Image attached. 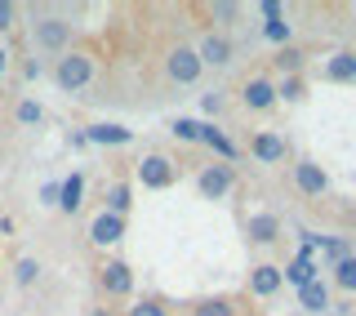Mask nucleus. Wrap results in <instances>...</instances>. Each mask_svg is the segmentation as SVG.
I'll list each match as a JSON object with an SVG mask.
<instances>
[{
  "instance_id": "f257e3e1",
  "label": "nucleus",
  "mask_w": 356,
  "mask_h": 316,
  "mask_svg": "<svg viewBox=\"0 0 356 316\" xmlns=\"http://www.w3.org/2000/svg\"><path fill=\"white\" fill-rule=\"evenodd\" d=\"M54 81H58L63 94H76V89H85L94 81V54L85 49H67L58 63H54Z\"/></svg>"
},
{
  "instance_id": "f03ea898",
  "label": "nucleus",
  "mask_w": 356,
  "mask_h": 316,
  "mask_svg": "<svg viewBox=\"0 0 356 316\" xmlns=\"http://www.w3.org/2000/svg\"><path fill=\"white\" fill-rule=\"evenodd\" d=\"M31 40H36V49L54 54V58H63L67 49H72V22L58 18V14H44L31 22Z\"/></svg>"
},
{
  "instance_id": "7ed1b4c3",
  "label": "nucleus",
  "mask_w": 356,
  "mask_h": 316,
  "mask_svg": "<svg viewBox=\"0 0 356 316\" xmlns=\"http://www.w3.org/2000/svg\"><path fill=\"white\" fill-rule=\"evenodd\" d=\"M174 178H178V169H174L170 156L152 152V156H143V161H138V183H143V187L165 191V187H174Z\"/></svg>"
},
{
  "instance_id": "20e7f679",
  "label": "nucleus",
  "mask_w": 356,
  "mask_h": 316,
  "mask_svg": "<svg viewBox=\"0 0 356 316\" xmlns=\"http://www.w3.org/2000/svg\"><path fill=\"white\" fill-rule=\"evenodd\" d=\"M165 72H170V81H174V85H196L205 67H200L196 49H187V45H178V49H170V58H165Z\"/></svg>"
},
{
  "instance_id": "39448f33",
  "label": "nucleus",
  "mask_w": 356,
  "mask_h": 316,
  "mask_svg": "<svg viewBox=\"0 0 356 316\" xmlns=\"http://www.w3.org/2000/svg\"><path fill=\"white\" fill-rule=\"evenodd\" d=\"M98 285H103L111 299H129L134 294V267L125 263V258H111L103 272H98Z\"/></svg>"
},
{
  "instance_id": "423d86ee",
  "label": "nucleus",
  "mask_w": 356,
  "mask_h": 316,
  "mask_svg": "<svg viewBox=\"0 0 356 316\" xmlns=\"http://www.w3.org/2000/svg\"><path fill=\"white\" fill-rule=\"evenodd\" d=\"M232 183H236L232 165H205V169H200V178H196V187H200V196H205V200H222L232 191Z\"/></svg>"
},
{
  "instance_id": "0eeeda50",
  "label": "nucleus",
  "mask_w": 356,
  "mask_h": 316,
  "mask_svg": "<svg viewBox=\"0 0 356 316\" xmlns=\"http://www.w3.org/2000/svg\"><path fill=\"white\" fill-rule=\"evenodd\" d=\"M85 143H94V148H125V143H134V129L103 120V125H89L85 129Z\"/></svg>"
},
{
  "instance_id": "6e6552de",
  "label": "nucleus",
  "mask_w": 356,
  "mask_h": 316,
  "mask_svg": "<svg viewBox=\"0 0 356 316\" xmlns=\"http://www.w3.org/2000/svg\"><path fill=\"white\" fill-rule=\"evenodd\" d=\"M196 58H200V67H227V63H232V40L218 36V31H209V36L200 40Z\"/></svg>"
},
{
  "instance_id": "1a4fd4ad",
  "label": "nucleus",
  "mask_w": 356,
  "mask_h": 316,
  "mask_svg": "<svg viewBox=\"0 0 356 316\" xmlns=\"http://www.w3.org/2000/svg\"><path fill=\"white\" fill-rule=\"evenodd\" d=\"M120 236H125V219H116V214H94V223H89V241L94 245H116Z\"/></svg>"
},
{
  "instance_id": "9d476101",
  "label": "nucleus",
  "mask_w": 356,
  "mask_h": 316,
  "mask_svg": "<svg viewBox=\"0 0 356 316\" xmlns=\"http://www.w3.org/2000/svg\"><path fill=\"white\" fill-rule=\"evenodd\" d=\"M245 236H250L254 245H272L276 236H281V219H276V214H254V219L245 223Z\"/></svg>"
},
{
  "instance_id": "9b49d317",
  "label": "nucleus",
  "mask_w": 356,
  "mask_h": 316,
  "mask_svg": "<svg viewBox=\"0 0 356 316\" xmlns=\"http://www.w3.org/2000/svg\"><path fill=\"white\" fill-rule=\"evenodd\" d=\"M81 200H85V174H67L63 183H58V210L63 214H76V210H81Z\"/></svg>"
},
{
  "instance_id": "f8f14e48",
  "label": "nucleus",
  "mask_w": 356,
  "mask_h": 316,
  "mask_svg": "<svg viewBox=\"0 0 356 316\" xmlns=\"http://www.w3.org/2000/svg\"><path fill=\"white\" fill-rule=\"evenodd\" d=\"M272 103H276V85H272V81H263V76L245 81V107H254V111H267Z\"/></svg>"
},
{
  "instance_id": "ddd939ff",
  "label": "nucleus",
  "mask_w": 356,
  "mask_h": 316,
  "mask_svg": "<svg viewBox=\"0 0 356 316\" xmlns=\"http://www.w3.org/2000/svg\"><path fill=\"white\" fill-rule=\"evenodd\" d=\"M294 183H298V191H307V196H321L330 178H325V169H321V165L303 161V165H294Z\"/></svg>"
},
{
  "instance_id": "4468645a",
  "label": "nucleus",
  "mask_w": 356,
  "mask_h": 316,
  "mask_svg": "<svg viewBox=\"0 0 356 316\" xmlns=\"http://www.w3.org/2000/svg\"><path fill=\"white\" fill-rule=\"evenodd\" d=\"M316 272H321V267H316V254H312V250H303V254H298V258L285 267L281 276L289 281V285H298V290H303L307 281H316Z\"/></svg>"
},
{
  "instance_id": "2eb2a0df",
  "label": "nucleus",
  "mask_w": 356,
  "mask_h": 316,
  "mask_svg": "<svg viewBox=\"0 0 356 316\" xmlns=\"http://www.w3.org/2000/svg\"><path fill=\"white\" fill-rule=\"evenodd\" d=\"M285 285V276H281V267H254V272H250V290H254V294H259V299H267V294H276V290H281Z\"/></svg>"
},
{
  "instance_id": "dca6fc26",
  "label": "nucleus",
  "mask_w": 356,
  "mask_h": 316,
  "mask_svg": "<svg viewBox=\"0 0 356 316\" xmlns=\"http://www.w3.org/2000/svg\"><path fill=\"white\" fill-rule=\"evenodd\" d=\"M325 81H334V85H348V81H356V54H352V49L334 54V58L325 63Z\"/></svg>"
},
{
  "instance_id": "f3484780",
  "label": "nucleus",
  "mask_w": 356,
  "mask_h": 316,
  "mask_svg": "<svg viewBox=\"0 0 356 316\" xmlns=\"http://www.w3.org/2000/svg\"><path fill=\"white\" fill-rule=\"evenodd\" d=\"M254 156L267 165H276V161H285V139L281 134H272V129H263L259 139H254Z\"/></svg>"
},
{
  "instance_id": "a211bd4d",
  "label": "nucleus",
  "mask_w": 356,
  "mask_h": 316,
  "mask_svg": "<svg viewBox=\"0 0 356 316\" xmlns=\"http://www.w3.org/2000/svg\"><path fill=\"white\" fill-rule=\"evenodd\" d=\"M298 303H303L307 312H325V308H330V290H325V281H321V276H316V281H307V285L298 290Z\"/></svg>"
},
{
  "instance_id": "6ab92c4d",
  "label": "nucleus",
  "mask_w": 356,
  "mask_h": 316,
  "mask_svg": "<svg viewBox=\"0 0 356 316\" xmlns=\"http://www.w3.org/2000/svg\"><path fill=\"white\" fill-rule=\"evenodd\" d=\"M200 143H205V148H214V152L222 156V161H236V143H232L222 129H214V125H200Z\"/></svg>"
},
{
  "instance_id": "aec40b11",
  "label": "nucleus",
  "mask_w": 356,
  "mask_h": 316,
  "mask_svg": "<svg viewBox=\"0 0 356 316\" xmlns=\"http://www.w3.org/2000/svg\"><path fill=\"white\" fill-rule=\"evenodd\" d=\"M129 205H134L129 183H111V187H107V214H116V219H129Z\"/></svg>"
},
{
  "instance_id": "412c9836",
  "label": "nucleus",
  "mask_w": 356,
  "mask_h": 316,
  "mask_svg": "<svg viewBox=\"0 0 356 316\" xmlns=\"http://www.w3.org/2000/svg\"><path fill=\"white\" fill-rule=\"evenodd\" d=\"M14 116H18V125H40V120H44V107L36 103V98H22V103L14 107Z\"/></svg>"
},
{
  "instance_id": "4be33fe9",
  "label": "nucleus",
  "mask_w": 356,
  "mask_h": 316,
  "mask_svg": "<svg viewBox=\"0 0 356 316\" xmlns=\"http://www.w3.org/2000/svg\"><path fill=\"white\" fill-rule=\"evenodd\" d=\"M200 125H205V120H192V116H178L174 120V139H183V143H200Z\"/></svg>"
},
{
  "instance_id": "5701e85b",
  "label": "nucleus",
  "mask_w": 356,
  "mask_h": 316,
  "mask_svg": "<svg viewBox=\"0 0 356 316\" xmlns=\"http://www.w3.org/2000/svg\"><path fill=\"white\" fill-rule=\"evenodd\" d=\"M14 281H18V285H36V281H40V263H36V258H18Z\"/></svg>"
},
{
  "instance_id": "b1692460",
  "label": "nucleus",
  "mask_w": 356,
  "mask_h": 316,
  "mask_svg": "<svg viewBox=\"0 0 356 316\" xmlns=\"http://www.w3.org/2000/svg\"><path fill=\"white\" fill-rule=\"evenodd\" d=\"M334 281H339L343 290H356V258L348 254L343 263H334Z\"/></svg>"
},
{
  "instance_id": "393cba45",
  "label": "nucleus",
  "mask_w": 356,
  "mask_h": 316,
  "mask_svg": "<svg viewBox=\"0 0 356 316\" xmlns=\"http://www.w3.org/2000/svg\"><path fill=\"white\" fill-rule=\"evenodd\" d=\"M196 316H236V308H232L227 299H205V303L196 308Z\"/></svg>"
},
{
  "instance_id": "a878e982",
  "label": "nucleus",
  "mask_w": 356,
  "mask_h": 316,
  "mask_svg": "<svg viewBox=\"0 0 356 316\" xmlns=\"http://www.w3.org/2000/svg\"><path fill=\"white\" fill-rule=\"evenodd\" d=\"M321 250H325L330 267H334V263H343V258H348V241H339V236H325V241H321Z\"/></svg>"
},
{
  "instance_id": "bb28decb",
  "label": "nucleus",
  "mask_w": 356,
  "mask_h": 316,
  "mask_svg": "<svg viewBox=\"0 0 356 316\" xmlns=\"http://www.w3.org/2000/svg\"><path fill=\"white\" fill-rule=\"evenodd\" d=\"M276 98H285V103H298V98H303V81H298V76H285L281 89H276Z\"/></svg>"
},
{
  "instance_id": "cd10ccee",
  "label": "nucleus",
  "mask_w": 356,
  "mask_h": 316,
  "mask_svg": "<svg viewBox=\"0 0 356 316\" xmlns=\"http://www.w3.org/2000/svg\"><path fill=\"white\" fill-rule=\"evenodd\" d=\"M129 316H170V312H165L161 299H143V303H134V308H129Z\"/></svg>"
},
{
  "instance_id": "c85d7f7f",
  "label": "nucleus",
  "mask_w": 356,
  "mask_h": 316,
  "mask_svg": "<svg viewBox=\"0 0 356 316\" xmlns=\"http://www.w3.org/2000/svg\"><path fill=\"white\" fill-rule=\"evenodd\" d=\"M263 36H267V40H272V45H285V40H289V22H285V18H276V22H267V27H263Z\"/></svg>"
},
{
  "instance_id": "c756f323",
  "label": "nucleus",
  "mask_w": 356,
  "mask_h": 316,
  "mask_svg": "<svg viewBox=\"0 0 356 316\" xmlns=\"http://www.w3.org/2000/svg\"><path fill=\"white\" fill-rule=\"evenodd\" d=\"M209 14H214L218 22H232L241 14V5H232V0H214V5H209Z\"/></svg>"
},
{
  "instance_id": "7c9ffc66",
  "label": "nucleus",
  "mask_w": 356,
  "mask_h": 316,
  "mask_svg": "<svg viewBox=\"0 0 356 316\" xmlns=\"http://www.w3.org/2000/svg\"><path fill=\"white\" fill-rule=\"evenodd\" d=\"M298 63H303V54L289 49V45H285L281 54H276V67H281V72H298Z\"/></svg>"
},
{
  "instance_id": "2f4dec72",
  "label": "nucleus",
  "mask_w": 356,
  "mask_h": 316,
  "mask_svg": "<svg viewBox=\"0 0 356 316\" xmlns=\"http://www.w3.org/2000/svg\"><path fill=\"white\" fill-rule=\"evenodd\" d=\"M18 22V5L14 0H0V31H9Z\"/></svg>"
},
{
  "instance_id": "473e14b6",
  "label": "nucleus",
  "mask_w": 356,
  "mask_h": 316,
  "mask_svg": "<svg viewBox=\"0 0 356 316\" xmlns=\"http://www.w3.org/2000/svg\"><path fill=\"white\" fill-rule=\"evenodd\" d=\"M259 14H263L267 22H276V18H285V14H281V5H276V0H263V5H259Z\"/></svg>"
},
{
  "instance_id": "72a5a7b5",
  "label": "nucleus",
  "mask_w": 356,
  "mask_h": 316,
  "mask_svg": "<svg viewBox=\"0 0 356 316\" xmlns=\"http://www.w3.org/2000/svg\"><path fill=\"white\" fill-rule=\"evenodd\" d=\"M40 205H58V183H44L40 187Z\"/></svg>"
},
{
  "instance_id": "f704fd0d",
  "label": "nucleus",
  "mask_w": 356,
  "mask_h": 316,
  "mask_svg": "<svg viewBox=\"0 0 356 316\" xmlns=\"http://www.w3.org/2000/svg\"><path fill=\"white\" fill-rule=\"evenodd\" d=\"M218 107H222V94H205V98H200V111H209V116H214Z\"/></svg>"
},
{
  "instance_id": "c9c22d12",
  "label": "nucleus",
  "mask_w": 356,
  "mask_h": 316,
  "mask_svg": "<svg viewBox=\"0 0 356 316\" xmlns=\"http://www.w3.org/2000/svg\"><path fill=\"white\" fill-rule=\"evenodd\" d=\"M5 72H9V49L0 45V76H5Z\"/></svg>"
},
{
  "instance_id": "e433bc0d",
  "label": "nucleus",
  "mask_w": 356,
  "mask_h": 316,
  "mask_svg": "<svg viewBox=\"0 0 356 316\" xmlns=\"http://www.w3.org/2000/svg\"><path fill=\"white\" fill-rule=\"evenodd\" d=\"M89 316H111V312H89Z\"/></svg>"
},
{
  "instance_id": "4c0bfd02",
  "label": "nucleus",
  "mask_w": 356,
  "mask_h": 316,
  "mask_svg": "<svg viewBox=\"0 0 356 316\" xmlns=\"http://www.w3.org/2000/svg\"><path fill=\"white\" fill-rule=\"evenodd\" d=\"M0 219H5V210H0Z\"/></svg>"
}]
</instances>
